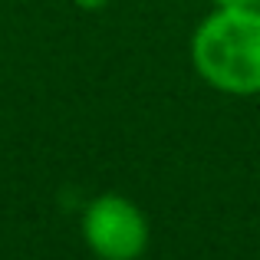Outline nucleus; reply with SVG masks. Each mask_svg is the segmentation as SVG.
Instances as JSON below:
<instances>
[{"instance_id":"4","label":"nucleus","mask_w":260,"mask_h":260,"mask_svg":"<svg viewBox=\"0 0 260 260\" xmlns=\"http://www.w3.org/2000/svg\"><path fill=\"white\" fill-rule=\"evenodd\" d=\"M73 4L79 10H102V7H109V0H73Z\"/></svg>"},{"instance_id":"1","label":"nucleus","mask_w":260,"mask_h":260,"mask_svg":"<svg viewBox=\"0 0 260 260\" xmlns=\"http://www.w3.org/2000/svg\"><path fill=\"white\" fill-rule=\"evenodd\" d=\"M191 63L228 95L260 92V7H214L191 37Z\"/></svg>"},{"instance_id":"2","label":"nucleus","mask_w":260,"mask_h":260,"mask_svg":"<svg viewBox=\"0 0 260 260\" xmlns=\"http://www.w3.org/2000/svg\"><path fill=\"white\" fill-rule=\"evenodd\" d=\"M83 241L99 260H139L148 250L152 228L132 198L99 194L83 211Z\"/></svg>"},{"instance_id":"3","label":"nucleus","mask_w":260,"mask_h":260,"mask_svg":"<svg viewBox=\"0 0 260 260\" xmlns=\"http://www.w3.org/2000/svg\"><path fill=\"white\" fill-rule=\"evenodd\" d=\"M214 7H260V0H211Z\"/></svg>"}]
</instances>
